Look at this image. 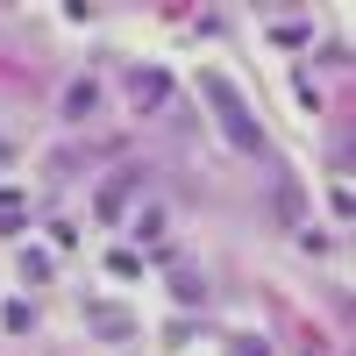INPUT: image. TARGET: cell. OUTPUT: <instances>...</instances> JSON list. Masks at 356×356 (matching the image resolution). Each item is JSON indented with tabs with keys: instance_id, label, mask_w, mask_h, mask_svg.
I'll return each mask as SVG.
<instances>
[{
	"instance_id": "cell-1",
	"label": "cell",
	"mask_w": 356,
	"mask_h": 356,
	"mask_svg": "<svg viewBox=\"0 0 356 356\" xmlns=\"http://www.w3.org/2000/svg\"><path fill=\"white\" fill-rule=\"evenodd\" d=\"M207 107L221 114V129H228V143H235V150H264V129H257V114L243 107V93H235V86H228L221 72L207 79Z\"/></svg>"
},
{
	"instance_id": "cell-2",
	"label": "cell",
	"mask_w": 356,
	"mask_h": 356,
	"mask_svg": "<svg viewBox=\"0 0 356 356\" xmlns=\"http://www.w3.org/2000/svg\"><path fill=\"white\" fill-rule=\"evenodd\" d=\"M143 178H150L143 164H129V171H114V178H100V193H93V214H100V221H122V214H129V193L143 186Z\"/></svg>"
},
{
	"instance_id": "cell-3",
	"label": "cell",
	"mask_w": 356,
	"mask_h": 356,
	"mask_svg": "<svg viewBox=\"0 0 356 356\" xmlns=\"http://www.w3.org/2000/svg\"><path fill=\"white\" fill-rule=\"evenodd\" d=\"M57 107H65V122H86V114L100 107V79H72V86H65V100H57Z\"/></svg>"
},
{
	"instance_id": "cell-4",
	"label": "cell",
	"mask_w": 356,
	"mask_h": 356,
	"mask_svg": "<svg viewBox=\"0 0 356 356\" xmlns=\"http://www.w3.org/2000/svg\"><path fill=\"white\" fill-rule=\"evenodd\" d=\"M164 93H171V79H164V72H150V65H136V72H129V100H136V107H157Z\"/></svg>"
},
{
	"instance_id": "cell-5",
	"label": "cell",
	"mask_w": 356,
	"mask_h": 356,
	"mask_svg": "<svg viewBox=\"0 0 356 356\" xmlns=\"http://www.w3.org/2000/svg\"><path fill=\"white\" fill-rule=\"evenodd\" d=\"M171 292H178V300H186V307H200V300H207L200 271H186V264H171Z\"/></svg>"
},
{
	"instance_id": "cell-6",
	"label": "cell",
	"mask_w": 356,
	"mask_h": 356,
	"mask_svg": "<svg viewBox=\"0 0 356 356\" xmlns=\"http://www.w3.org/2000/svg\"><path fill=\"white\" fill-rule=\"evenodd\" d=\"M0 328H8V335H29V328H36V307H29V300H8V314H0Z\"/></svg>"
},
{
	"instance_id": "cell-7",
	"label": "cell",
	"mask_w": 356,
	"mask_h": 356,
	"mask_svg": "<svg viewBox=\"0 0 356 356\" xmlns=\"http://www.w3.org/2000/svg\"><path fill=\"white\" fill-rule=\"evenodd\" d=\"M271 207H278V221H285V228L300 221V193H292V186H278V200H271Z\"/></svg>"
},
{
	"instance_id": "cell-8",
	"label": "cell",
	"mask_w": 356,
	"mask_h": 356,
	"mask_svg": "<svg viewBox=\"0 0 356 356\" xmlns=\"http://www.w3.org/2000/svg\"><path fill=\"white\" fill-rule=\"evenodd\" d=\"M228 356H271V342H264V335H235Z\"/></svg>"
},
{
	"instance_id": "cell-9",
	"label": "cell",
	"mask_w": 356,
	"mask_h": 356,
	"mask_svg": "<svg viewBox=\"0 0 356 356\" xmlns=\"http://www.w3.org/2000/svg\"><path fill=\"white\" fill-rule=\"evenodd\" d=\"M93 335H129V314H93Z\"/></svg>"
}]
</instances>
